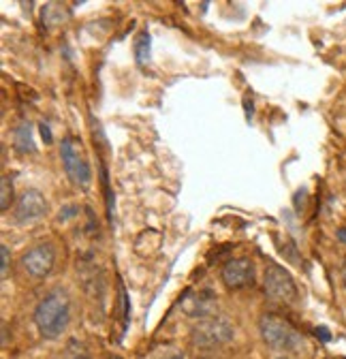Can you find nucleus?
Wrapping results in <instances>:
<instances>
[{
	"instance_id": "8",
	"label": "nucleus",
	"mask_w": 346,
	"mask_h": 359,
	"mask_svg": "<svg viewBox=\"0 0 346 359\" xmlns=\"http://www.w3.org/2000/svg\"><path fill=\"white\" fill-rule=\"evenodd\" d=\"M48 214V201L43 197L41 191L36 189H26L18 203H15V220L22 222V224H30V222H36L41 220L43 216Z\"/></svg>"
},
{
	"instance_id": "17",
	"label": "nucleus",
	"mask_w": 346,
	"mask_h": 359,
	"mask_svg": "<svg viewBox=\"0 0 346 359\" xmlns=\"http://www.w3.org/2000/svg\"><path fill=\"white\" fill-rule=\"evenodd\" d=\"M317 334H319V338H321V340H325V342L331 338V336H329V332H327L325 327H317Z\"/></svg>"
},
{
	"instance_id": "4",
	"label": "nucleus",
	"mask_w": 346,
	"mask_h": 359,
	"mask_svg": "<svg viewBox=\"0 0 346 359\" xmlns=\"http://www.w3.org/2000/svg\"><path fill=\"white\" fill-rule=\"evenodd\" d=\"M60 158H62L67 175L71 177V182L81 189H88L92 182V171H90L88 161L81 154V142L75 137H64L60 146Z\"/></svg>"
},
{
	"instance_id": "6",
	"label": "nucleus",
	"mask_w": 346,
	"mask_h": 359,
	"mask_svg": "<svg viewBox=\"0 0 346 359\" xmlns=\"http://www.w3.org/2000/svg\"><path fill=\"white\" fill-rule=\"evenodd\" d=\"M54 263H56V250H54L52 244L32 246L22 257V265H24V269L32 278H46V276H50L52 269H54Z\"/></svg>"
},
{
	"instance_id": "10",
	"label": "nucleus",
	"mask_w": 346,
	"mask_h": 359,
	"mask_svg": "<svg viewBox=\"0 0 346 359\" xmlns=\"http://www.w3.org/2000/svg\"><path fill=\"white\" fill-rule=\"evenodd\" d=\"M13 144L22 154H32L34 148V137H32V124L28 120L20 122L13 130Z\"/></svg>"
},
{
	"instance_id": "19",
	"label": "nucleus",
	"mask_w": 346,
	"mask_h": 359,
	"mask_svg": "<svg viewBox=\"0 0 346 359\" xmlns=\"http://www.w3.org/2000/svg\"><path fill=\"white\" fill-rule=\"evenodd\" d=\"M167 359H184V355H182V353H173V355L167 357Z\"/></svg>"
},
{
	"instance_id": "21",
	"label": "nucleus",
	"mask_w": 346,
	"mask_h": 359,
	"mask_svg": "<svg viewBox=\"0 0 346 359\" xmlns=\"http://www.w3.org/2000/svg\"><path fill=\"white\" fill-rule=\"evenodd\" d=\"M278 359H291V357H278Z\"/></svg>"
},
{
	"instance_id": "12",
	"label": "nucleus",
	"mask_w": 346,
	"mask_h": 359,
	"mask_svg": "<svg viewBox=\"0 0 346 359\" xmlns=\"http://www.w3.org/2000/svg\"><path fill=\"white\" fill-rule=\"evenodd\" d=\"M135 58L141 67L150 62V34L148 32H139L135 39Z\"/></svg>"
},
{
	"instance_id": "1",
	"label": "nucleus",
	"mask_w": 346,
	"mask_h": 359,
	"mask_svg": "<svg viewBox=\"0 0 346 359\" xmlns=\"http://www.w3.org/2000/svg\"><path fill=\"white\" fill-rule=\"evenodd\" d=\"M34 325L48 340L60 338L71 321V299L64 289H52L34 308Z\"/></svg>"
},
{
	"instance_id": "5",
	"label": "nucleus",
	"mask_w": 346,
	"mask_h": 359,
	"mask_svg": "<svg viewBox=\"0 0 346 359\" xmlns=\"http://www.w3.org/2000/svg\"><path fill=\"white\" fill-rule=\"evenodd\" d=\"M263 287H265V293L276 302L295 304V299H297L295 280L282 265H276V263L268 265L265 276H263Z\"/></svg>"
},
{
	"instance_id": "11",
	"label": "nucleus",
	"mask_w": 346,
	"mask_h": 359,
	"mask_svg": "<svg viewBox=\"0 0 346 359\" xmlns=\"http://www.w3.org/2000/svg\"><path fill=\"white\" fill-rule=\"evenodd\" d=\"M13 199H15V189H13L11 177L3 175V180H0V212H7Z\"/></svg>"
},
{
	"instance_id": "20",
	"label": "nucleus",
	"mask_w": 346,
	"mask_h": 359,
	"mask_svg": "<svg viewBox=\"0 0 346 359\" xmlns=\"http://www.w3.org/2000/svg\"><path fill=\"white\" fill-rule=\"evenodd\" d=\"M342 283H344V287H346V263H344V267H342Z\"/></svg>"
},
{
	"instance_id": "13",
	"label": "nucleus",
	"mask_w": 346,
	"mask_h": 359,
	"mask_svg": "<svg viewBox=\"0 0 346 359\" xmlns=\"http://www.w3.org/2000/svg\"><path fill=\"white\" fill-rule=\"evenodd\" d=\"M0 261H3V265H0V276H3V280H5L9 276V265H11V252H9L7 244L0 246Z\"/></svg>"
},
{
	"instance_id": "14",
	"label": "nucleus",
	"mask_w": 346,
	"mask_h": 359,
	"mask_svg": "<svg viewBox=\"0 0 346 359\" xmlns=\"http://www.w3.org/2000/svg\"><path fill=\"white\" fill-rule=\"evenodd\" d=\"M64 359H88V357H85L83 348L73 340V342H69V346H67V357H64Z\"/></svg>"
},
{
	"instance_id": "18",
	"label": "nucleus",
	"mask_w": 346,
	"mask_h": 359,
	"mask_svg": "<svg viewBox=\"0 0 346 359\" xmlns=\"http://www.w3.org/2000/svg\"><path fill=\"white\" fill-rule=\"evenodd\" d=\"M335 236H338V240H340L342 244H346V227L338 229V233H335Z\"/></svg>"
},
{
	"instance_id": "3",
	"label": "nucleus",
	"mask_w": 346,
	"mask_h": 359,
	"mask_svg": "<svg viewBox=\"0 0 346 359\" xmlns=\"http://www.w3.org/2000/svg\"><path fill=\"white\" fill-rule=\"evenodd\" d=\"M258 332L263 342L274 351H291L299 344V336L293 325L278 314H263L258 319Z\"/></svg>"
},
{
	"instance_id": "2",
	"label": "nucleus",
	"mask_w": 346,
	"mask_h": 359,
	"mask_svg": "<svg viewBox=\"0 0 346 359\" xmlns=\"http://www.w3.org/2000/svg\"><path fill=\"white\" fill-rule=\"evenodd\" d=\"M235 336L233 325L221 317V314H212L207 319H201L195 323V327L191 330V342L197 348H216V346H223L227 342H231Z\"/></svg>"
},
{
	"instance_id": "16",
	"label": "nucleus",
	"mask_w": 346,
	"mask_h": 359,
	"mask_svg": "<svg viewBox=\"0 0 346 359\" xmlns=\"http://www.w3.org/2000/svg\"><path fill=\"white\" fill-rule=\"evenodd\" d=\"M41 135L46 142H52V133H50V126L48 124H41Z\"/></svg>"
},
{
	"instance_id": "15",
	"label": "nucleus",
	"mask_w": 346,
	"mask_h": 359,
	"mask_svg": "<svg viewBox=\"0 0 346 359\" xmlns=\"http://www.w3.org/2000/svg\"><path fill=\"white\" fill-rule=\"evenodd\" d=\"M79 214V208L77 205H64L62 210H60V216H58V222H67V220H71V218H75Z\"/></svg>"
},
{
	"instance_id": "7",
	"label": "nucleus",
	"mask_w": 346,
	"mask_h": 359,
	"mask_svg": "<svg viewBox=\"0 0 346 359\" xmlns=\"http://www.w3.org/2000/svg\"><path fill=\"white\" fill-rule=\"evenodd\" d=\"M221 278L233 291L252 287V283H254V263L248 257L229 259L221 269Z\"/></svg>"
},
{
	"instance_id": "9",
	"label": "nucleus",
	"mask_w": 346,
	"mask_h": 359,
	"mask_svg": "<svg viewBox=\"0 0 346 359\" xmlns=\"http://www.w3.org/2000/svg\"><path fill=\"white\" fill-rule=\"evenodd\" d=\"M182 310L193 319H207L216 310V295L209 291H199V293H188L182 299Z\"/></svg>"
}]
</instances>
